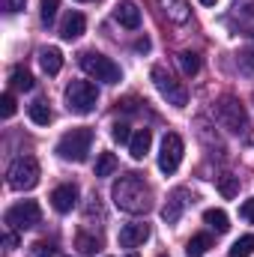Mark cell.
<instances>
[{"label": "cell", "mask_w": 254, "mask_h": 257, "mask_svg": "<svg viewBox=\"0 0 254 257\" xmlns=\"http://www.w3.org/2000/svg\"><path fill=\"white\" fill-rule=\"evenodd\" d=\"M78 66H81L90 78H96V81H102V84H120V81H123L120 66L114 63L111 57L99 54V51H81V54H78Z\"/></svg>", "instance_id": "cell-3"}, {"label": "cell", "mask_w": 254, "mask_h": 257, "mask_svg": "<svg viewBox=\"0 0 254 257\" xmlns=\"http://www.w3.org/2000/svg\"><path fill=\"white\" fill-rule=\"evenodd\" d=\"M24 3H27V0H3L6 12H21V9H24Z\"/></svg>", "instance_id": "cell-34"}, {"label": "cell", "mask_w": 254, "mask_h": 257, "mask_svg": "<svg viewBox=\"0 0 254 257\" xmlns=\"http://www.w3.org/2000/svg\"><path fill=\"white\" fill-rule=\"evenodd\" d=\"M3 221L9 224V230H30L42 221V209H39L36 200H18L15 206L6 209Z\"/></svg>", "instance_id": "cell-8"}, {"label": "cell", "mask_w": 254, "mask_h": 257, "mask_svg": "<svg viewBox=\"0 0 254 257\" xmlns=\"http://www.w3.org/2000/svg\"><path fill=\"white\" fill-rule=\"evenodd\" d=\"M75 203H78V186H72V183L57 186V189L51 192V206H54L57 212H72Z\"/></svg>", "instance_id": "cell-11"}, {"label": "cell", "mask_w": 254, "mask_h": 257, "mask_svg": "<svg viewBox=\"0 0 254 257\" xmlns=\"http://www.w3.org/2000/svg\"><path fill=\"white\" fill-rule=\"evenodd\" d=\"M183 153H186L183 138L177 132H168L162 138V150H159V168H162V174H174L180 168V162H183Z\"/></svg>", "instance_id": "cell-9"}, {"label": "cell", "mask_w": 254, "mask_h": 257, "mask_svg": "<svg viewBox=\"0 0 254 257\" xmlns=\"http://www.w3.org/2000/svg\"><path fill=\"white\" fill-rule=\"evenodd\" d=\"M99 102V90L90 81H72L66 87V108L72 114H90Z\"/></svg>", "instance_id": "cell-7"}, {"label": "cell", "mask_w": 254, "mask_h": 257, "mask_svg": "<svg viewBox=\"0 0 254 257\" xmlns=\"http://www.w3.org/2000/svg\"><path fill=\"white\" fill-rule=\"evenodd\" d=\"M162 9H165V15H168L171 21H177V24H183V21L189 18V0H162Z\"/></svg>", "instance_id": "cell-16"}, {"label": "cell", "mask_w": 254, "mask_h": 257, "mask_svg": "<svg viewBox=\"0 0 254 257\" xmlns=\"http://www.w3.org/2000/svg\"><path fill=\"white\" fill-rule=\"evenodd\" d=\"M84 30H87V18H84L81 12H69V15L63 18V24H60V36H63L66 42L78 39Z\"/></svg>", "instance_id": "cell-13"}, {"label": "cell", "mask_w": 254, "mask_h": 257, "mask_svg": "<svg viewBox=\"0 0 254 257\" xmlns=\"http://www.w3.org/2000/svg\"><path fill=\"white\" fill-rule=\"evenodd\" d=\"M111 197H114V206L123 209L129 215H144L153 209V189L150 183L141 177V174H123L114 189H111Z\"/></svg>", "instance_id": "cell-1"}, {"label": "cell", "mask_w": 254, "mask_h": 257, "mask_svg": "<svg viewBox=\"0 0 254 257\" xmlns=\"http://www.w3.org/2000/svg\"><path fill=\"white\" fill-rule=\"evenodd\" d=\"M200 3H203V6H215L218 0H200Z\"/></svg>", "instance_id": "cell-36"}, {"label": "cell", "mask_w": 254, "mask_h": 257, "mask_svg": "<svg viewBox=\"0 0 254 257\" xmlns=\"http://www.w3.org/2000/svg\"><path fill=\"white\" fill-rule=\"evenodd\" d=\"M114 18L126 27V30H138L141 27V9L132 3V0H123V3H117V9H114Z\"/></svg>", "instance_id": "cell-12"}, {"label": "cell", "mask_w": 254, "mask_h": 257, "mask_svg": "<svg viewBox=\"0 0 254 257\" xmlns=\"http://www.w3.org/2000/svg\"><path fill=\"white\" fill-rule=\"evenodd\" d=\"M129 257H138V254H129Z\"/></svg>", "instance_id": "cell-38"}, {"label": "cell", "mask_w": 254, "mask_h": 257, "mask_svg": "<svg viewBox=\"0 0 254 257\" xmlns=\"http://www.w3.org/2000/svg\"><path fill=\"white\" fill-rule=\"evenodd\" d=\"M215 114H218V123L227 128L230 135H248V114H245V108H242V102L236 96L218 99Z\"/></svg>", "instance_id": "cell-6"}, {"label": "cell", "mask_w": 254, "mask_h": 257, "mask_svg": "<svg viewBox=\"0 0 254 257\" xmlns=\"http://www.w3.org/2000/svg\"><path fill=\"white\" fill-rule=\"evenodd\" d=\"M78 245H81V251L93 254V251L99 248V239H90V236H78Z\"/></svg>", "instance_id": "cell-30"}, {"label": "cell", "mask_w": 254, "mask_h": 257, "mask_svg": "<svg viewBox=\"0 0 254 257\" xmlns=\"http://www.w3.org/2000/svg\"><path fill=\"white\" fill-rule=\"evenodd\" d=\"M203 221H206L215 233H227V230H230V218H227L224 209H206V212H203Z\"/></svg>", "instance_id": "cell-18"}, {"label": "cell", "mask_w": 254, "mask_h": 257, "mask_svg": "<svg viewBox=\"0 0 254 257\" xmlns=\"http://www.w3.org/2000/svg\"><path fill=\"white\" fill-rule=\"evenodd\" d=\"M254 254V236H239L230 245V257H251Z\"/></svg>", "instance_id": "cell-24"}, {"label": "cell", "mask_w": 254, "mask_h": 257, "mask_svg": "<svg viewBox=\"0 0 254 257\" xmlns=\"http://www.w3.org/2000/svg\"><path fill=\"white\" fill-rule=\"evenodd\" d=\"M90 144H93V128L78 126V128H72V132H66L63 138L57 141L54 153H57L63 162H75V165H78V162H84V159H87Z\"/></svg>", "instance_id": "cell-2"}, {"label": "cell", "mask_w": 254, "mask_h": 257, "mask_svg": "<svg viewBox=\"0 0 254 257\" xmlns=\"http://www.w3.org/2000/svg\"><path fill=\"white\" fill-rule=\"evenodd\" d=\"M12 114H15V99H12V93H3V99H0V117L9 120Z\"/></svg>", "instance_id": "cell-29"}, {"label": "cell", "mask_w": 254, "mask_h": 257, "mask_svg": "<svg viewBox=\"0 0 254 257\" xmlns=\"http://www.w3.org/2000/svg\"><path fill=\"white\" fill-rule=\"evenodd\" d=\"M239 215H242L245 221H251V224H254V200H245V203L239 206Z\"/></svg>", "instance_id": "cell-31"}, {"label": "cell", "mask_w": 254, "mask_h": 257, "mask_svg": "<svg viewBox=\"0 0 254 257\" xmlns=\"http://www.w3.org/2000/svg\"><path fill=\"white\" fill-rule=\"evenodd\" d=\"M57 9H60V0H42V6H39V18H42V24H54V18H57Z\"/></svg>", "instance_id": "cell-25"}, {"label": "cell", "mask_w": 254, "mask_h": 257, "mask_svg": "<svg viewBox=\"0 0 254 257\" xmlns=\"http://www.w3.org/2000/svg\"><path fill=\"white\" fill-rule=\"evenodd\" d=\"M212 248V236L209 233H194L189 242H186V254L189 257H203Z\"/></svg>", "instance_id": "cell-17"}, {"label": "cell", "mask_w": 254, "mask_h": 257, "mask_svg": "<svg viewBox=\"0 0 254 257\" xmlns=\"http://www.w3.org/2000/svg\"><path fill=\"white\" fill-rule=\"evenodd\" d=\"M180 197H183V192H177L168 203H165V209H162V218H165L168 224H177L180 215H183V200H180Z\"/></svg>", "instance_id": "cell-20"}, {"label": "cell", "mask_w": 254, "mask_h": 257, "mask_svg": "<svg viewBox=\"0 0 254 257\" xmlns=\"http://www.w3.org/2000/svg\"><path fill=\"white\" fill-rule=\"evenodd\" d=\"M150 144H153V132H150V128H138V132L132 135V141H129V153H132V159L141 162V159L150 153Z\"/></svg>", "instance_id": "cell-14"}, {"label": "cell", "mask_w": 254, "mask_h": 257, "mask_svg": "<svg viewBox=\"0 0 254 257\" xmlns=\"http://www.w3.org/2000/svg\"><path fill=\"white\" fill-rule=\"evenodd\" d=\"M3 245H6L9 251L18 248V236H15V230H6V233H3Z\"/></svg>", "instance_id": "cell-32"}, {"label": "cell", "mask_w": 254, "mask_h": 257, "mask_svg": "<svg viewBox=\"0 0 254 257\" xmlns=\"http://www.w3.org/2000/svg\"><path fill=\"white\" fill-rule=\"evenodd\" d=\"M135 51H150V39H147V36L138 39V42H135Z\"/></svg>", "instance_id": "cell-35"}, {"label": "cell", "mask_w": 254, "mask_h": 257, "mask_svg": "<svg viewBox=\"0 0 254 257\" xmlns=\"http://www.w3.org/2000/svg\"><path fill=\"white\" fill-rule=\"evenodd\" d=\"M218 192L224 194V197H236L239 194V177H233V174L218 177Z\"/></svg>", "instance_id": "cell-23"}, {"label": "cell", "mask_w": 254, "mask_h": 257, "mask_svg": "<svg viewBox=\"0 0 254 257\" xmlns=\"http://www.w3.org/2000/svg\"><path fill=\"white\" fill-rule=\"evenodd\" d=\"M239 60H242V69H245V72H251L254 69V51H242Z\"/></svg>", "instance_id": "cell-33"}, {"label": "cell", "mask_w": 254, "mask_h": 257, "mask_svg": "<svg viewBox=\"0 0 254 257\" xmlns=\"http://www.w3.org/2000/svg\"><path fill=\"white\" fill-rule=\"evenodd\" d=\"M30 120H33L36 126H48V123L54 120V114H51V108H48V102H42V99H36V102L30 105Z\"/></svg>", "instance_id": "cell-19"}, {"label": "cell", "mask_w": 254, "mask_h": 257, "mask_svg": "<svg viewBox=\"0 0 254 257\" xmlns=\"http://www.w3.org/2000/svg\"><path fill=\"white\" fill-rule=\"evenodd\" d=\"M33 257H54L57 254V245L54 242H48V239H39V242H33Z\"/></svg>", "instance_id": "cell-27"}, {"label": "cell", "mask_w": 254, "mask_h": 257, "mask_svg": "<svg viewBox=\"0 0 254 257\" xmlns=\"http://www.w3.org/2000/svg\"><path fill=\"white\" fill-rule=\"evenodd\" d=\"M117 171V156L114 153H99L96 159V177H111Z\"/></svg>", "instance_id": "cell-22"}, {"label": "cell", "mask_w": 254, "mask_h": 257, "mask_svg": "<svg viewBox=\"0 0 254 257\" xmlns=\"http://www.w3.org/2000/svg\"><path fill=\"white\" fill-rule=\"evenodd\" d=\"M150 78H153L156 90L168 99V105H174V108H186V105H189V90H186L165 66H153V69H150Z\"/></svg>", "instance_id": "cell-4"}, {"label": "cell", "mask_w": 254, "mask_h": 257, "mask_svg": "<svg viewBox=\"0 0 254 257\" xmlns=\"http://www.w3.org/2000/svg\"><path fill=\"white\" fill-rule=\"evenodd\" d=\"M9 81H12V87H15V90H24V93H27V90H33V75H30L24 66H15V69H12V75H9Z\"/></svg>", "instance_id": "cell-21"}, {"label": "cell", "mask_w": 254, "mask_h": 257, "mask_svg": "<svg viewBox=\"0 0 254 257\" xmlns=\"http://www.w3.org/2000/svg\"><path fill=\"white\" fill-rule=\"evenodd\" d=\"M6 183H9V189H15V192H30V189L39 183V162H36L33 156L15 159V162L9 165V171H6Z\"/></svg>", "instance_id": "cell-5"}, {"label": "cell", "mask_w": 254, "mask_h": 257, "mask_svg": "<svg viewBox=\"0 0 254 257\" xmlns=\"http://www.w3.org/2000/svg\"><path fill=\"white\" fill-rule=\"evenodd\" d=\"M39 66H42L48 75H57V72L63 69V54H60V48H42V51H39Z\"/></svg>", "instance_id": "cell-15"}, {"label": "cell", "mask_w": 254, "mask_h": 257, "mask_svg": "<svg viewBox=\"0 0 254 257\" xmlns=\"http://www.w3.org/2000/svg\"><path fill=\"white\" fill-rule=\"evenodd\" d=\"M180 66H183L186 75H197V72H200V57H197L194 51H183V54H180Z\"/></svg>", "instance_id": "cell-26"}, {"label": "cell", "mask_w": 254, "mask_h": 257, "mask_svg": "<svg viewBox=\"0 0 254 257\" xmlns=\"http://www.w3.org/2000/svg\"><path fill=\"white\" fill-rule=\"evenodd\" d=\"M147 239H150V224H144V221L126 224V227L120 230V245H123V248H138V245H144Z\"/></svg>", "instance_id": "cell-10"}, {"label": "cell", "mask_w": 254, "mask_h": 257, "mask_svg": "<svg viewBox=\"0 0 254 257\" xmlns=\"http://www.w3.org/2000/svg\"><path fill=\"white\" fill-rule=\"evenodd\" d=\"M111 138H114L117 144H129V141H132V132H129L126 123H114V128H111Z\"/></svg>", "instance_id": "cell-28"}, {"label": "cell", "mask_w": 254, "mask_h": 257, "mask_svg": "<svg viewBox=\"0 0 254 257\" xmlns=\"http://www.w3.org/2000/svg\"><path fill=\"white\" fill-rule=\"evenodd\" d=\"M78 3H93V0H78Z\"/></svg>", "instance_id": "cell-37"}]
</instances>
